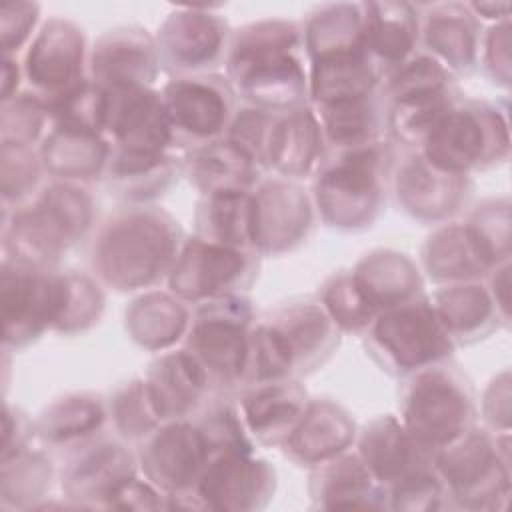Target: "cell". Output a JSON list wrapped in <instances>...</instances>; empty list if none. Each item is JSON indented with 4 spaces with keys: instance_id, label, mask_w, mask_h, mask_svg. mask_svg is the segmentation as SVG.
<instances>
[{
    "instance_id": "1",
    "label": "cell",
    "mask_w": 512,
    "mask_h": 512,
    "mask_svg": "<svg viewBox=\"0 0 512 512\" xmlns=\"http://www.w3.org/2000/svg\"><path fill=\"white\" fill-rule=\"evenodd\" d=\"M226 78L246 106L272 114L308 106L300 26L266 18L232 30Z\"/></svg>"
},
{
    "instance_id": "2",
    "label": "cell",
    "mask_w": 512,
    "mask_h": 512,
    "mask_svg": "<svg viewBox=\"0 0 512 512\" xmlns=\"http://www.w3.org/2000/svg\"><path fill=\"white\" fill-rule=\"evenodd\" d=\"M182 244V228L166 210L130 204L96 232L90 266L102 284L118 292L146 290L168 278Z\"/></svg>"
},
{
    "instance_id": "3",
    "label": "cell",
    "mask_w": 512,
    "mask_h": 512,
    "mask_svg": "<svg viewBox=\"0 0 512 512\" xmlns=\"http://www.w3.org/2000/svg\"><path fill=\"white\" fill-rule=\"evenodd\" d=\"M96 202L86 184L52 180L22 208H4V260L56 270L60 256L94 226Z\"/></svg>"
},
{
    "instance_id": "4",
    "label": "cell",
    "mask_w": 512,
    "mask_h": 512,
    "mask_svg": "<svg viewBox=\"0 0 512 512\" xmlns=\"http://www.w3.org/2000/svg\"><path fill=\"white\" fill-rule=\"evenodd\" d=\"M392 168L394 148L390 140L328 152L314 176V204L322 222L340 232L370 228L384 208Z\"/></svg>"
},
{
    "instance_id": "5",
    "label": "cell",
    "mask_w": 512,
    "mask_h": 512,
    "mask_svg": "<svg viewBox=\"0 0 512 512\" xmlns=\"http://www.w3.org/2000/svg\"><path fill=\"white\" fill-rule=\"evenodd\" d=\"M474 420V388L450 360L404 378L400 422L432 456L474 428Z\"/></svg>"
},
{
    "instance_id": "6",
    "label": "cell",
    "mask_w": 512,
    "mask_h": 512,
    "mask_svg": "<svg viewBox=\"0 0 512 512\" xmlns=\"http://www.w3.org/2000/svg\"><path fill=\"white\" fill-rule=\"evenodd\" d=\"M254 308L244 294L194 306L184 348L204 368L214 392H234L244 384Z\"/></svg>"
},
{
    "instance_id": "7",
    "label": "cell",
    "mask_w": 512,
    "mask_h": 512,
    "mask_svg": "<svg viewBox=\"0 0 512 512\" xmlns=\"http://www.w3.org/2000/svg\"><path fill=\"white\" fill-rule=\"evenodd\" d=\"M508 122L488 102L458 100L418 150L434 168L470 176L508 158Z\"/></svg>"
},
{
    "instance_id": "8",
    "label": "cell",
    "mask_w": 512,
    "mask_h": 512,
    "mask_svg": "<svg viewBox=\"0 0 512 512\" xmlns=\"http://www.w3.org/2000/svg\"><path fill=\"white\" fill-rule=\"evenodd\" d=\"M364 338L372 360L400 378L450 360L456 348L426 296L380 312Z\"/></svg>"
},
{
    "instance_id": "9",
    "label": "cell",
    "mask_w": 512,
    "mask_h": 512,
    "mask_svg": "<svg viewBox=\"0 0 512 512\" xmlns=\"http://www.w3.org/2000/svg\"><path fill=\"white\" fill-rule=\"evenodd\" d=\"M508 462V432L490 434L478 428H470L434 454V468L448 498L480 510L496 508L498 498H508Z\"/></svg>"
},
{
    "instance_id": "10",
    "label": "cell",
    "mask_w": 512,
    "mask_h": 512,
    "mask_svg": "<svg viewBox=\"0 0 512 512\" xmlns=\"http://www.w3.org/2000/svg\"><path fill=\"white\" fill-rule=\"evenodd\" d=\"M172 146L194 150L222 140L238 110L230 80L218 72L176 76L160 90Z\"/></svg>"
},
{
    "instance_id": "11",
    "label": "cell",
    "mask_w": 512,
    "mask_h": 512,
    "mask_svg": "<svg viewBox=\"0 0 512 512\" xmlns=\"http://www.w3.org/2000/svg\"><path fill=\"white\" fill-rule=\"evenodd\" d=\"M260 254L186 238L168 274L170 292L194 306L242 294L258 278Z\"/></svg>"
},
{
    "instance_id": "12",
    "label": "cell",
    "mask_w": 512,
    "mask_h": 512,
    "mask_svg": "<svg viewBox=\"0 0 512 512\" xmlns=\"http://www.w3.org/2000/svg\"><path fill=\"white\" fill-rule=\"evenodd\" d=\"M64 296V272L22 266L2 258L0 310L4 348L20 350L52 330Z\"/></svg>"
},
{
    "instance_id": "13",
    "label": "cell",
    "mask_w": 512,
    "mask_h": 512,
    "mask_svg": "<svg viewBox=\"0 0 512 512\" xmlns=\"http://www.w3.org/2000/svg\"><path fill=\"white\" fill-rule=\"evenodd\" d=\"M254 452H222L210 458L194 490L168 496L170 508L258 510L276 488L274 468Z\"/></svg>"
},
{
    "instance_id": "14",
    "label": "cell",
    "mask_w": 512,
    "mask_h": 512,
    "mask_svg": "<svg viewBox=\"0 0 512 512\" xmlns=\"http://www.w3.org/2000/svg\"><path fill=\"white\" fill-rule=\"evenodd\" d=\"M160 66L176 76L210 74L226 66L232 28L210 8H176L154 36Z\"/></svg>"
},
{
    "instance_id": "15",
    "label": "cell",
    "mask_w": 512,
    "mask_h": 512,
    "mask_svg": "<svg viewBox=\"0 0 512 512\" xmlns=\"http://www.w3.org/2000/svg\"><path fill=\"white\" fill-rule=\"evenodd\" d=\"M84 30L62 16L48 18L34 34L24 56L30 92L50 102L88 78Z\"/></svg>"
},
{
    "instance_id": "16",
    "label": "cell",
    "mask_w": 512,
    "mask_h": 512,
    "mask_svg": "<svg viewBox=\"0 0 512 512\" xmlns=\"http://www.w3.org/2000/svg\"><path fill=\"white\" fill-rule=\"evenodd\" d=\"M212 452L194 420H170L160 424L140 442L138 464L156 488L166 496L194 490Z\"/></svg>"
},
{
    "instance_id": "17",
    "label": "cell",
    "mask_w": 512,
    "mask_h": 512,
    "mask_svg": "<svg viewBox=\"0 0 512 512\" xmlns=\"http://www.w3.org/2000/svg\"><path fill=\"white\" fill-rule=\"evenodd\" d=\"M262 324L280 348L292 378L318 370L338 348L340 330L318 298H296L270 310Z\"/></svg>"
},
{
    "instance_id": "18",
    "label": "cell",
    "mask_w": 512,
    "mask_h": 512,
    "mask_svg": "<svg viewBox=\"0 0 512 512\" xmlns=\"http://www.w3.org/2000/svg\"><path fill=\"white\" fill-rule=\"evenodd\" d=\"M396 204L414 220L440 224L454 216L470 196V176L434 168L420 152L410 150L392 168Z\"/></svg>"
},
{
    "instance_id": "19",
    "label": "cell",
    "mask_w": 512,
    "mask_h": 512,
    "mask_svg": "<svg viewBox=\"0 0 512 512\" xmlns=\"http://www.w3.org/2000/svg\"><path fill=\"white\" fill-rule=\"evenodd\" d=\"M160 68L156 40L140 26L106 30L88 56V76L106 92L152 88Z\"/></svg>"
},
{
    "instance_id": "20",
    "label": "cell",
    "mask_w": 512,
    "mask_h": 512,
    "mask_svg": "<svg viewBox=\"0 0 512 512\" xmlns=\"http://www.w3.org/2000/svg\"><path fill=\"white\" fill-rule=\"evenodd\" d=\"M254 250L282 254L308 238L312 228V202L290 180L260 182L252 190Z\"/></svg>"
},
{
    "instance_id": "21",
    "label": "cell",
    "mask_w": 512,
    "mask_h": 512,
    "mask_svg": "<svg viewBox=\"0 0 512 512\" xmlns=\"http://www.w3.org/2000/svg\"><path fill=\"white\" fill-rule=\"evenodd\" d=\"M104 136L112 148L128 152H168L172 130L162 94L154 88L108 92Z\"/></svg>"
},
{
    "instance_id": "22",
    "label": "cell",
    "mask_w": 512,
    "mask_h": 512,
    "mask_svg": "<svg viewBox=\"0 0 512 512\" xmlns=\"http://www.w3.org/2000/svg\"><path fill=\"white\" fill-rule=\"evenodd\" d=\"M136 476L134 454L110 440H92L76 450L62 470V490L76 506H106L110 494Z\"/></svg>"
},
{
    "instance_id": "23",
    "label": "cell",
    "mask_w": 512,
    "mask_h": 512,
    "mask_svg": "<svg viewBox=\"0 0 512 512\" xmlns=\"http://www.w3.org/2000/svg\"><path fill=\"white\" fill-rule=\"evenodd\" d=\"M308 402L310 396L298 378H286L242 388L238 394V412L250 438L282 448L300 422Z\"/></svg>"
},
{
    "instance_id": "24",
    "label": "cell",
    "mask_w": 512,
    "mask_h": 512,
    "mask_svg": "<svg viewBox=\"0 0 512 512\" xmlns=\"http://www.w3.org/2000/svg\"><path fill=\"white\" fill-rule=\"evenodd\" d=\"M422 52L442 62L454 76L478 64L480 22L462 2L418 6Z\"/></svg>"
},
{
    "instance_id": "25",
    "label": "cell",
    "mask_w": 512,
    "mask_h": 512,
    "mask_svg": "<svg viewBox=\"0 0 512 512\" xmlns=\"http://www.w3.org/2000/svg\"><path fill=\"white\" fill-rule=\"evenodd\" d=\"M362 46L386 78L420 46V10L410 2H362Z\"/></svg>"
},
{
    "instance_id": "26",
    "label": "cell",
    "mask_w": 512,
    "mask_h": 512,
    "mask_svg": "<svg viewBox=\"0 0 512 512\" xmlns=\"http://www.w3.org/2000/svg\"><path fill=\"white\" fill-rule=\"evenodd\" d=\"M328 156V146L312 106H302L284 114H276L266 168L284 180H302L316 176Z\"/></svg>"
},
{
    "instance_id": "27",
    "label": "cell",
    "mask_w": 512,
    "mask_h": 512,
    "mask_svg": "<svg viewBox=\"0 0 512 512\" xmlns=\"http://www.w3.org/2000/svg\"><path fill=\"white\" fill-rule=\"evenodd\" d=\"M144 382L164 422L190 420L214 392L204 368L186 348L158 356Z\"/></svg>"
},
{
    "instance_id": "28",
    "label": "cell",
    "mask_w": 512,
    "mask_h": 512,
    "mask_svg": "<svg viewBox=\"0 0 512 512\" xmlns=\"http://www.w3.org/2000/svg\"><path fill=\"white\" fill-rule=\"evenodd\" d=\"M354 438L356 424L340 404L328 398H310L300 422L282 448L296 464L316 468L348 452Z\"/></svg>"
},
{
    "instance_id": "29",
    "label": "cell",
    "mask_w": 512,
    "mask_h": 512,
    "mask_svg": "<svg viewBox=\"0 0 512 512\" xmlns=\"http://www.w3.org/2000/svg\"><path fill=\"white\" fill-rule=\"evenodd\" d=\"M308 102L312 108L366 98L380 92L382 72L364 46L308 60Z\"/></svg>"
},
{
    "instance_id": "30",
    "label": "cell",
    "mask_w": 512,
    "mask_h": 512,
    "mask_svg": "<svg viewBox=\"0 0 512 512\" xmlns=\"http://www.w3.org/2000/svg\"><path fill=\"white\" fill-rule=\"evenodd\" d=\"M358 456L386 490L406 474L434 464V456L420 448L400 418L392 414L378 416L362 428Z\"/></svg>"
},
{
    "instance_id": "31",
    "label": "cell",
    "mask_w": 512,
    "mask_h": 512,
    "mask_svg": "<svg viewBox=\"0 0 512 512\" xmlns=\"http://www.w3.org/2000/svg\"><path fill=\"white\" fill-rule=\"evenodd\" d=\"M314 506L328 510L386 508L388 490L370 474L358 452H344L312 468Z\"/></svg>"
},
{
    "instance_id": "32",
    "label": "cell",
    "mask_w": 512,
    "mask_h": 512,
    "mask_svg": "<svg viewBox=\"0 0 512 512\" xmlns=\"http://www.w3.org/2000/svg\"><path fill=\"white\" fill-rule=\"evenodd\" d=\"M182 174V162L168 152H128L112 148L104 184L120 200L146 204L166 194Z\"/></svg>"
},
{
    "instance_id": "33",
    "label": "cell",
    "mask_w": 512,
    "mask_h": 512,
    "mask_svg": "<svg viewBox=\"0 0 512 512\" xmlns=\"http://www.w3.org/2000/svg\"><path fill=\"white\" fill-rule=\"evenodd\" d=\"M262 166L226 138L188 150L182 160V174L202 194L250 192L260 184Z\"/></svg>"
},
{
    "instance_id": "34",
    "label": "cell",
    "mask_w": 512,
    "mask_h": 512,
    "mask_svg": "<svg viewBox=\"0 0 512 512\" xmlns=\"http://www.w3.org/2000/svg\"><path fill=\"white\" fill-rule=\"evenodd\" d=\"M422 266L430 280L444 286L482 280L494 268L468 224H444L430 234L422 248Z\"/></svg>"
},
{
    "instance_id": "35",
    "label": "cell",
    "mask_w": 512,
    "mask_h": 512,
    "mask_svg": "<svg viewBox=\"0 0 512 512\" xmlns=\"http://www.w3.org/2000/svg\"><path fill=\"white\" fill-rule=\"evenodd\" d=\"M354 280L372 308L380 314L422 298L418 266L402 252L374 250L352 270Z\"/></svg>"
},
{
    "instance_id": "36",
    "label": "cell",
    "mask_w": 512,
    "mask_h": 512,
    "mask_svg": "<svg viewBox=\"0 0 512 512\" xmlns=\"http://www.w3.org/2000/svg\"><path fill=\"white\" fill-rule=\"evenodd\" d=\"M454 346L486 338L502 322L488 286L476 282L446 284L430 298Z\"/></svg>"
},
{
    "instance_id": "37",
    "label": "cell",
    "mask_w": 512,
    "mask_h": 512,
    "mask_svg": "<svg viewBox=\"0 0 512 512\" xmlns=\"http://www.w3.org/2000/svg\"><path fill=\"white\" fill-rule=\"evenodd\" d=\"M112 144L106 136L50 128L40 144L44 172L58 182L88 184L104 176Z\"/></svg>"
},
{
    "instance_id": "38",
    "label": "cell",
    "mask_w": 512,
    "mask_h": 512,
    "mask_svg": "<svg viewBox=\"0 0 512 512\" xmlns=\"http://www.w3.org/2000/svg\"><path fill=\"white\" fill-rule=\"evenodd\" d=\"M328 152L356 150L388 138L382 94L314 108Z\"/></svg>"
},
{
    "instance_id": "39",
    "label": "cell",
    "mask_w": 512,
    "mask_h": 512,
    "mask_svg": "<svg viewBox=\"0 0 512 512\" xmlns=\"http://www.w3.org/2000/svg\"><path fill=\"white\" fill-rule=\"evenodd\" d=\"M106 416L108 408L100 394H70L44 408L36 420V434L44 444L72 452L94 440Z\"/></svg>"
},
{
    "instance_id": "40",
    "label": "cell",
    "mask_w": 512,
    "mask_h": 512,
    "mask_svg": "<svg viewBox=\"0 0 512 512\" xmlns=\"http://www.w3.org/2000/svg\"><path fill=\"white\" fill-rule=\"evenodd\" d=\"M126 332L148 350H164L186 336L190 312L172 292H146L136 298L124 312Z\"/></svg>"
},
{
    "instance_id": "41",
    "label": "cell",
    "mask_w": 512,
    "mask_h": 512,
    "mask_svg": "<svg viewBox=\"0 0 512 512\" xmlns=\"http://www.w3.org/2000/svg\"><path fill=\"white\" fill-rule=\"evenodd\" d=\"M194 222V236L206 242L238 250H254L252 190L202 196Z\"/></svg>"
},
{
    "instance_id": "42",
    "label": "cell",
    "mask_w": 512,
    "mask_h": 512,
    "mask_svg": "<svg viewBox=\"0 0 512 512\" xmlns=\"http://www.w3.org/2000/svg\"><path fill=\"white\" fill-rule=\"evenodd\" d=\"M362 24V4L340 2L316 6L300 26L302 52L308 60H312L340 50L360 48Z\"/></svg>"
},
{
    "instance_id": "43",
    "label": "cell",
    "mask_w": 512,
    "mask_h": 512,
    "mask_svg": "<svg viewBox=\"0 0 512 512\" xmlns=\"http://www.w3.org/2000/svg\"><path fill=\"white\" fill-rule=\"evenodd\" d=\"M52 468L50 460L42 452L30 448L4 456L0 474V496L2 506L34 508L36 500L44 498L50 490Z\"/></svg>"
},
{
    "instance_id": "44",
    "label": "cell",
    "mask_w": 512,
    "mask_h": 512,
    "mask_svg": "<svg viewBox=\"0 0 512 512\" xmlns=\"http://www.w3.org/2000/svg\"><path fill=\"white\" fill-rule=\"evenodd\" d=\"M46 106L52 128L104 136L108 92L90 80V76L66 94L46 102Z\"/></svg>"
},
{
    "instance_id": "45",
    "label": "cell",
    "mask_w": 512,
    "mask_h": 512,
    "mask_svg": "<svg viewBox=\"0 0 512 512\" xmlns=\"http://www.w3.org/2000/svg\"><path fill=\"white\" fill-rule=\"evenodd\" d=\"M340 332L364 334L378 312L358 288L352 270L334 272L316 296Z\"/></svg>"
},
{
    "instance_id": "46",
    "label": "cell",
    "mask_w": 512,
    "mask_h": 512,
    "mask_svg": "<svg viewBox=\"0 0 512 512\" xmlns=\"http://www.w3.org/2000/svg\"><path fill=\"white\" fill-rule=\"evenodd\" d=\"M108 412L116 432L126 440L142 442L160 424H164L154 408L144 378L130 380L122 388H118L108 402Z\"/></svg>"
},
{
    "instance_id": "47",
    "label": "cell",
    "mask_w": 512,
    "mask_h": 512,
    "mask_svg": "<svg viewBox=\"0 0 512 512\" xmlns=\"http://www.w3.org/2000/svg\"><path fill=\"white\" fill-rule=\"evenodd\" d=\"M46 126L52 128L46 102L32 92H18L14 98L2 102L0 146L34 148L44 136Z\"/></svg>"
},
{
    "instance_id": "48",
    "label": "cell",
    "mask_w": 512,
    "mask_h": 512,
    "mask_svg": "<svg viewBox=\"0 0 512 512\" xmlns=\"http://www.w3.org/2000/svg\"><path fill=\"white\" fill-rule=\"evenodd\" d=\"M44 166L34 148L0 146V182L2 206L22 208L40 194Z\"/></svg>"
},
{
    "instance_id": "49",
    "label": "cell",
    "mask_w": 512,
    "mask_h": 512,
    "mask_svg": "<svg viewBox=\"0 0 512 512\" xmlns=\"http://www.w3.org/2000/svg\"><path fill=\"white\" fill-rule=\"evenodd\" d=\"M104 310V292L100 284L80 272H64V296L58 320L52 330L76 334L98 324Z\"/></svg>"
},
{
    "instance_id": "50",
    "label": "cell",
    "mask_w": 512,
    "mask_h": 512,
    "mask_svg": "<svg viewBox=\"0 0 512 512\" xmlns=\"http://www.w3.org/2000/svg\"><path fill=\"white\" fill-rule=\"evenodd\" d=\"M474 232L492 264L510 260V204L508 200H492L478 206L466 222Z\"/></svg>"
},
{
    "instance_id": "51",
    "label": "cell",
    "mask_w": 512,
    "mask_h": 512,
    "mask_svg": "<svg viewBox=\"0 0 512 512\" xmlns=\"http://www.w3.org/2000/svg\"><path fill=\"white\" fill-rule=\"evenodd\" d=\"M274 118L276 114L272 112L244 104L236 110L224 138L238 146L242 152H246L256 164L266 168V154Z\"/></svg>"
},
{
    "instance_id": "52",
    "label": "cell",
    "mask_w": 512,
    "mask_h": 512,
    "mask_svg": "<svg viewBox=\"0 0 512 512\" xmlns=\"http://www.w3.org/2000/svg\"><path fill=\"white\" fill-rule=\"evenodd\" d=\"M38 18L40 6L36 2L16 0L0 4V42L4 56H16L26 42H32V30Z\"/></svg>"
},
{
    "instance_id": "53",
    "label": "cell",
    "mask_w": 512,
    "mask_h": 512,
    "mask_svg": "<svg viewBox=\"0 0 512 512\" xmlns=\"http://www.w3.org/2000/svg\"><path fill=\"white\" fill-rule=\"evenodd\" d=\"M478 60L494 82L510 84V20L492 24L480 38Z\"/></svg>"
},
{
    "instance_id": "54",
    "label": "cell",
    "mask_w": 512,
    "mask_h": 512,
    "mask_svg": "<svg viewBox=\"0 0 512 512\" xmlns=\"http://www.w3.org/2000/svg\"><path fill=\"white\" fill-rule=\"evenodd\" d=\"M106 508H128V510H154L170 508L168 496L156 488L150 480H140L132 476L122 486H118L106 500Z\"/></svg>"
},
{
    "instance_id": "55",
    "label": "cell",
    "mask_w": 512,
    "mask_h": 512,
    "mask_svg": "<svg viewBox=\"0 0 512 512\" xmlns=\"http://www.w3.org/2000/svg\"><path fill=\"white\" fill-rule=\"evenodd\" d=\"M484 420L488 426H492L494 434H504L510 430V382L508 372H504L500 378L492 380L490 388L484 394L482 402Z\"/></svg>"
},
{
    "instance_id": "56",
    "label": "cell",
    "mask_w": 512,
    "mask_h": 512,
    "mask_svg": "<svg viewBox=\"0 0 512 512\" xmlns=\"http://www.w3.org/2000/svg\"><path fill=\"white\" fill-rule=\"evenodd\" d=\"M4 434H2V458L28 448V440L36 434V422H30L26 412L18 406L4 404Z\"/></svg>"
},
{
    "instance_id": "57",
    "label": "cell",
    "mask_w": 512,
    "mask_h": 512,
    "mask_svg": "<svg viewBox=\"0 0 512 512\" xmlns=\"http://www.w3.org/2000/svg\"><path fill=\"white\" fill-rule=\"evenodd\" d=\"M488 292L504 324L510 322V260L494 266L490 270Z\"/></svg>"
},
{
    "instance_id": "58",
    "label": "cell",
    "mask_w": 512,
    "mask_h": 512,
    "mask_svg": "<svg viewBox=\"0 0 512 512\" xmlns=\"http://www.w3.org/2000/svg\"><path fill=\"white\" fill-rule=\"evenodd\" d=\"M468 8L476 20H490L492 24L510 20V2H470Z\"/></svg>"
},
{
    "instance_id": "59",
    "label": "cell",
    "mask_w": 512,
    "mask_h": 512,
    "mask_svg": "<svg viewBox=\"0 0 512 512\" xmlns=\"http://www.w3.org/2000/svg\"><path fill=\"white\" fill-rule=\"evenodd\" d=\"M24 76V70L16 62L14 56H4V66H2V102L14 98L18 94L20 78Z\"/></svg>"
}]
</instances>
